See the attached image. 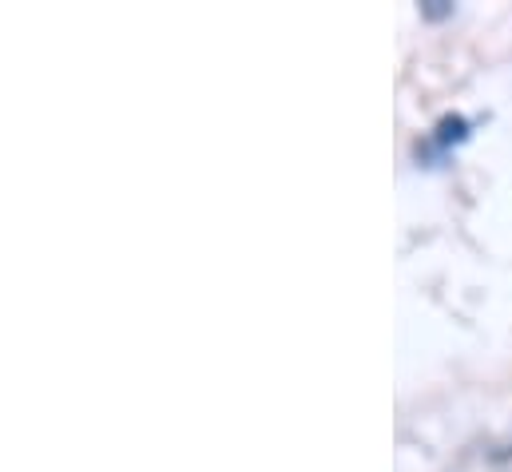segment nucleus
Wrapping results in <instances>:
<instances>
[{
    "instance_id": "obj_1",
    "label": "nucleus",
    "mask_w": 512,
    "mask_h": 472,
    "mask_svg": "<svg viewBox=\"0 0 512 472\" xmlns=\"http://www.w3.org/2000/svg\"><path fill=\"white\" fill-rule=\"evenodd\" d=\"M433 139H437L441 147L465 143V139H469V123H465L461 116H441V123H437V131H433Z\"/></svg>"
},
{
    "instance_id": "obj_2",
    "label": "nucleus",
    "mask_w": 512,
    "mask_h": 472,
    "mask_svg": "<svg viewBox=\"0 0 512 472\" xmlns=\"http://www.w3.org/2000/svg\"><path fill=\"white\" fill-rule=\"evenodd\" d=\"M449 12H453L449 0H425V4H421V16H425V20H445Z\"/></svg>"
}]
</instances>
